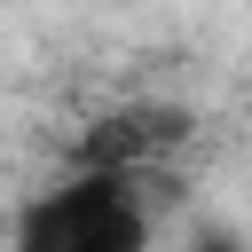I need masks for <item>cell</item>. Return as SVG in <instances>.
Wrapping results in <instances>:
<instances>
[{
	"instance_id": "obj_3",
	"label": "cell",
	"mask_w": 252,
	"mask_h": 252,
	"mask_svg": "<svg viewBox=\"0 0 252 252\" xmlns=\"http://www.w3.org/2000/svg\"><path fill=\"white\" fill-rule=\"evenodd\" d=\"M189 252H252V244L228 236V228H213V220H197V228H189Z\"/></svg>"
},
{
	"instance_id": "obj_1",
	"label": "cell",
	"mask_w": 252,
	"mask_h": 252,
	"mask_svg": "<svg viewBox=\"0 0 252 252\" xmlns=\"http://www.w3.org/2000/svg\"><path fill=\"white\" fill-rule=\"evenodd\" d=\"M150 236H158L150 181L110 165H63L8 220V252H150Z\"/></svg>"
},
{
	"instance_id": "obj_2",
	"label": "cell",
	"mask_w": 252,
	"mask_h": 252,
	"mask_svg": "<svg viewBox=\"0 0 252 252\" xmlns=\"http://www.w3.org/2000/svg\"><path fill=\"white\" fill-rule=\"evenodd\" d=\"M189 110L173 102H126V110H102L87 134H79V158L71 165H110V173H134V181H158V165H173V150L189 142Z\"/></svg>"
}]
</instances>
